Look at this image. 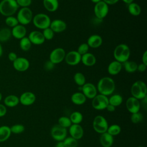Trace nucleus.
<instances>
[{"mask_svg": "<svg viewBox=\"0 0 147 147\" xmlns=\"http://www.w3.org/2000/svg\"><path fill=\"white\" fill-rule=\"evenodd\" d=\"M115 88L114 80L110 77H103L101 78L97 84V90L100 94L109 96L111 95Z\"/></svg>", "mask_w": 147, "mask_h": 147, "instance_id": "1", "label": "nucleus"}, {"mask_svg": "<svg viewBox=\"0 0 147 147\" xmlns=\"http://www.w3.org/2000/svg\"><path fill=\"white\" fill-rule=\"evenodd\" d=\"M18 7L16 0H2L0 2V14L6 17L12 16Z\"/></svg>", "mask_w": 147, "mask_h": 147, "instance_id": "2", "label": "nucleus"}, {"mask_svg": "<svg viewBox=\"0 0 147 147\" xmlns=\"http://www.w3.org/2000/svg\"><path fill=\"white\" fill-rule=\"evenodd\" d=\"M130 55L129 47L125 44H120L114 49L113 56L115 60L123 63L129 60Z\"/></svg>", "mask_w": 147, "mask_h": 147, "instance_id": "3", "label": "nucleus"}, {"mask_svg": "<svg viewBox=\"0 0 147 147\" xmlns=\"http://www.w3.org/2000/svg\"><path fill=\"white\" fill-rule=\"evenodd\" d=\"M131 94L132 96L137 99H142L146 97L147 87L146 84L141 81L135 82L131 87Z\"/></svg>", "mask_w": 147, "mask_h": 147, "instance_id": "4", "label": "nucleus"}, {"mask_svg": "<svg viewBox=\"0 0 147 147\" xmlns=\"http://www.w3.org/2000/svg\"><path fill=\"white\" fill-rule=\"evenodd\" d=\"M32 22L36 28L44 30L49 27L51 21L47 14L38 13L33 16Z\"/></svg>", "mask_w": 147, "mask_h": 147, "instance_id": "5", "label": "nucleus"}, {"mask_svg": "<svg viewBox=\"0 0 147 147\" xmlns=\"http://www.w3.org/2000/svg\"><path fill=\"white\" fill-rule=\"evenodd\" d=\"M33 17L32 11L29 7H21L18 10L16 17L18 23L24 26L30 23Z\"/></svg>", "mask_w": 147, "mask_h": 147, "instance_id": "6", "label": "nucleus"}, {"mask_svg": "<svg viewBox=\"0 0 147 147\" xmlns=\"http://www.w3.org/2000/svg\"><path fill=\"white\" fill-rule=\"evenodd\" d=\"M92 126L96 132L100 134L106 132L109 127L107 120L102 115H97L94 118Z\"/></svg>", "mask_w": 147, "mask_h": 147, "instance_id": "7", "label": "nucleus"}, {"mask_svg": "<svg viewBox=\"0 0 147 147\" xmlns=\"http://www.w3.org/2000/svg\"><path fill=\"white\" fill-rule=\"evenodd\" d=\"M109 105V98L107 96L99 94L96 95L92 100V106L97 110L106 109Z\"/></svg>", "mask_w": 147, "mask_h": 147, "instance_id": "8", "label": "nucleus"}, {"mask_svg": "<svg viewBox=\"0 0 147 147\" xmlns=\"http://www.w3.org/2000/svg\"><path fill=\"white\" fill-rule=\"evenodd\" d=\"M109 6L103 1H100L95 4L94 8V12L95 17L99 19L102 20L105 18L109 13Z\"/></svg>", "mask_w": 147, "mask_h": 147, "instance_id": "9", "label": "nucleus"}, {"mask_svg": "<svg viewBox=\"0 0 147 147\" xmlns=\"http://www.w3.org/2000/svg\"><path fill=\"white\" fill-rule=\"evenodd\" d=\"M52 137L57 141H63L66 137L67 130L66 128L60 126L59 125H56L52 127L51 130Z\"/></svg>", "mask_w": 147, "mask_h": 147, "instance_id": "10", "label": "nucleus"}, {"mask_svg": "<svg viewBox=\"0 0 147 147\" xmlns=\"http://www.w3.org/2000/svg\"><path fill=\"white\" fill-rule=\"evenodd\" d=\"M65 55V51L63 48H56L51 52L49 60L54 64H59L64 60Z\"/></svg>", "mask_w": 147, "mask_h": 147, "instance_id": "11", "label": "nucleus"}, {"mask_svg": "<svg viewBox=\"0 0 147 147\" xmlns=\"http://www.w3.org/2000/svg\"><path fill=\"white\" fill-rule=\"evenodd\" d=\"M14 68L18 72H25L28 69L30 66L29 60L24 57H18L13 62Z\"/></svg>", "mask_w": 147, "mask_h": 147, "instance_id": "12", "label": "nucleus"}, {"mask_svg": "<svg viewBox=\"0 0 147 147\" xmlns=\"http://www.w3.org/2000/svg\"><path fill=\"white\" fill-rule=\"evenodd\" d=\"M82 56L76 51H71L68 52L64 60L66 63L69 65H76L81 61Z\"/></svg>", "mask_w": 147, "mask_h": 147, "instance_id": "13", "label": "nucleus"}, {"mask_svg": "<svg viewBox=\"0 0 147 147\" xmlns=\"http://www.w3.org/2000/svg\"><path fill=\"white\" fill-rule=\"evenodd\" d=\"M82 93L86 98L93 99L97 95V90L94 84L91 83H86L82 86Z\"/></svg>", "mask_w": 147, "mask_h": 147, "instance_id": "14", "label": "nucleus"}, {"mask_svg": "<svg viewBox=\"0 0 147 147\" xmlns=\"http://www.w3.org/2000/svg\"><path fill=\"white\" fill-rule=\"evenodd\" d=\"M140 103L139 100L133 96L129 97L126 102V106L127 110L131 114L139 112L140 109Z\"/></svg>", "mask_w": 147, "mask_h": 147, "instance_id": "15", "label": "nucleus"}, {"mask_svg": "<svg viewBox=\"0 0 147 147\" xmlns=\"http://www.w3.org/2000/svg\"><path fill=\"white\" fill-rule=\"evenodd\" d=\"M28 37L30 41L32 44L37 45L42 44L45 41L42 32L38 30H34L31 32L29 34Z\"/></svg>", "mask_w": 147, "mask_h": 147, "instance_id": "16", "label": "nucleus"}, {"mask_svg": "<svg viewBox=\"0 0 147 147\" xmlns=\"http://www.w3.org/2000/svg\"><path fill=\"white\" fill-rule=\"evenodd\" d=\"M36 95L34 93L27 91L21 95L19 98V100L24 106H30L34 103L36 100Z\"/></svg>", "mask_w": 147, "mask_h": 147, "instance_id": "17", "label": "nucleus"}, {"mask_svg": "<svg viewBox=\"0 0 147 147\" xmlns=\"http://www.w3.org/2000/svg\"><path fill=\"white\" fill-rule=\"evenodd\" d=\"M69 133L71 137L78 140L83 137L84 131L83 127L79 124H72L69 126Z\"/></svg>", "mask_w": 147, "mask_h": 147, "instance_id": "18", "label": "nucleus"}, {"mask_svg": "<svg viewBox=\"0 0 147 147\" xmlns=\"http://www.w3.org/2000/svg\"><path fill=\"white\" fill-rule=\"evenodd\" d=\"M49 28L54 32V33H61L66 29L67 24L61 20L56 19L51 22Z\"/></svg>", "mask_w": 147, "mask_h": 147, "instance_id": "19", "label": "nucleus"}, {"mask_svg": "<svg viewBox=\"0 0 147 147\" xmlns=\"http://www.w3.org/2000/svg\"><path fill=\"white\" fill-rule=\"evenodd\" d=\"M11 32L13 37L16 39L21 40L25 37L26 34V29L25 26L21 24H18L12 28Z\"/></svg>", "mask_w": 147, "mask_h": 147, "instance_id": "20", "label": "nucleus"}, {"mask_svg": "<svg viewBox=\"0 0 147 147\" xmlns=\"http://www.w3.org/2000/svg\"><path fill=\"white\" fill-rule=\"evenodd\" d=\"M103 40L100 36L98 34H92L87 39V45L92 48H99L102 44Z\"/></svg>", "mask_w": 147, "mask_h": 147, "instance_id": "21", "label": "nucleus"}, {"mask_svg": "<svg viewBox=\"0 0 147 147\" xmlns=\"http://www.w3.org/2000/svg\"><path fill=\"white\" fill-rule=\"evenodd\" d=\"M122 68V64L116 60L111 61L107 67L108 73L111 75L118 74Z\"/></svg>", "mask_w": 147, "mask_h": 147, "instance_id": "22", "label": "nucleus"}, {"mask_svg": "<svg viewBox=\"0 0 147 147\" xmlns=\"http://www.w3.org/2000/svg\"><path fill=\"white\" fill-rule=\"evenodd\" d=\"M99 141L103 147H111L114 142V138L106 131L101 134Z\"/></svg>", "mask_w": 147, "mask_h": 147, "instance_id": "23", "label": "nucleus"}, {"mask_svg": "<svg viewBox=\"0 0 147 147\" xmlns=\"http://www.w3.org/2000/svg\"><path fill=\"white\" fill-rule=\"evenodd\" d=\"M81 61L84 65L91 67L96 63V59L93 54L87 52L82 56Z\"/></svg>", "mask_w": 147, "mask_h": 147, "instance_id": "24", "label": "nucleus"}, {"mask_svg": "<svg viewBox=\"0 0 147 147\" xmlns=\"http://www.w3.org/2000/svg\"><path fill=\"white\" fill-rule=\"evenodd\" d=\"M72 102L76 105H82L86 101V97L80 92H76L74 93L71 97Z\"/></svg>", "mask_w": 147, "mask_h": 147, "instance_id": "25", "label": "nucleus"}, {"mask_svg": "<svg viewBox=\"0 0 147 147\" xmlns=\"http://www.w3.org/2000/svg\"><path fill=\"white\" fill-rule=\"evenodd\" d=\"M4 104L5 106L9 107H14L20 103L19 98L15 95H9L4 99Z\"/></svg>", "mask_w": 147, "mask_h": 147, "instance_id": "26", "label": "nucleus"}, {"mask_svg": "<svg viewBox=\"0 0 147 147\" xmlns=\"http://www.w3.org/2000/svg\"><path fill=\"white\" fill-rule=\"evenodd\" d=\"M58 0H43V5L45 9L50 12L56 11L59 7Z\"/></svg>", "mask_w": 147, "mask_h": 147, "instance_id": "27", "label": "nucleus"}, {"mask_svg": "<svg viewBox=\"0 0 147 147\" xmlns=\"http://www.w3.org/2000/svg\"><path fill=\"white\" fill-rule=\"evenodd\" d=\"M11 133L10 127L6 125L0 126V142H4L8 140Z\"/></svg>", "mask_w": 147, "mask_h": 147, "instance_id": "28", "label": "nucleus"}, {"mask_svg": "<svg viewBox=\"0 0 147 147\" xmlns=\"http://www.w3.org/2000/svg\"><path fill=\"white\" fill-rule=\"evenodd\" d=\"M125 71L128 73H133L137 70L138 64L134 61H126L122 63Z\"/></svg>", "mask_w": 147, "mask_h": 147, "instance_id": "29", "label": "nucleus"}, {"mask_svg": "<svg viewBox=\"0 0 147 147\" xmlns=\"http://www.w3.org/2000/svg\"><path fill=\"white\" fill-rule=\"evenodd\" d=\"M11 36V30L8 28H3L0 29V42H6Z\"/></svg>", "mask_w": 147, "mask_h": 147, "instance_id": "30", "label": "nucleus"}, {"mask_svg": "<svg viewBox=\"0 0 147 147\" xmlns=\"http://www.w3.org/2000/svg\"><path fill=\"white\" fill-rule=\"evenodd\" d=\"M128 11L131 15L133 16H138L140 14L141 9L139 5L132 2L128 5Z\"/></svg>", "mask_w": 147, "mask_h": 147, "instance_id": "31", "label": "nucleus"}, {"mask_svg": "<svg viewBox=\"0 0 147 147\" xmlns=\"http://www.w3.org/2000/svg\"><path fill=\"white\" fill-rule=\"evenodd\" d=\"M123 102V98L119 94H114L111 95L109 98V104L114 106V107L118 106L121 105Z\"/></svg>", "mask_w": 147, "mask_h": 147, "instance_id": "32", "label": "nucleus"}, {"mask_svg": "<svg viewBox=\"0 0 147 147\" xmlns=\"http://www.w3.org/2000/svg\"><path fill=\"white\" fill-rule=\"evenodd\" d=\"M32 46V43L28 37H24L20 41V47L23 51H28L30 49Z\"/></svg>", "mask_w": 147, "mask_h": 147, "instance_id": "33", "label": "nucleus"}, {"mask_svg": "<svg viewBox=\"0 0 147 147\" xmlns=\"http://www.w3.org/2000/svg\"><path fill=\"white\" fill-rule=\"evenodd\" d=\"M69 119L72 123L79 124L83 121V115L79 111H74L71 114Z\"/></svg>", "mask_w": 147, "mask_h": 147, "instance_id": "34", "label": "nucleus"}, {"mask_svg": "<svg viewBox=\"0 0 147 147\" xmlns=\"http://www.w3.org/2000/svg\"><path fill=\"white\" fill-rule=\"evenodd\" d=\"M74 80L79 86H82L86 83V78L81 72H76L74 76Z\"/></svg>", "mask_w": 147, "mask_h": 147, "instance_id": "35", "label": "nucleus"}, {"mask_svg": "<svg viewBox=\"0 0 147 147\" xmlns=\"http://www.w3.org/2000/svg\"><path fill=\"white\" fill-rule=\"evenodd\" d=\"M62 142L64 147H77L78 145L77 140L72 137H66Z\"/></svg>", "mask_w": 147, "mask_h": 147, "instance_id": "36", "label": "nucleus"}, {"mask_svg": "<svg viewBox=\"0 0 147 147\" xmlns=\"http://www.w3.org/2000/svg\"><path fill=\"white\" fill-rule=\"evenodd\" d=\"M121 131V127L117 124H113L108 127L107 132L111 135L112 136H117L120 133Z\"/></svg>", "mask_w": 147, "mask_h": 147, "instance_id": "37", "label": "nucleus"}, {"mask_svg": "<svg viewBox=\"0 0 147 147\" xmlns=\"http://www.w3.org/2000/svg\"><path fill=\"white\" fill-rule=\"evenodd\" d=\"M58 125H59L60 126L67 128L69 127V126L72 125V122L69 119V118L67 117H61L58 119Z\"/></svg>", "mask_w": 147, "mask_h": 147, "instance_id": "38", "label": "nucleus"}, {"mask_svg": "<svg viewBox=\"0 0 147 147\" xmlns=\"http://www.w3.org/2000/svg\"><path fill=\"white\" fill-rule=\"evenodd\" d=\"M5 22L7 26L12 28L19 24L17 18L13 16L6 17L5 20Z\"/></svg>", "mask_w": 147, "mask_h": 147, "instance_id": "39", "label": "nucleus"}, {"mask_svg": "<svg viewBox=\"0 0 147 147\" xmlns=\"http://www.w3.org/2000/svg\"><path fill=\"white\" fill-rule=\"evenodd\" d=\"M11 133L16 134H21L25 130V127L22 124H15L10 127Z\"/></svg>", "mask_w": 147, "mask_h": 147, "instance_id": "40", "label": "nucleus"}, {"mask_svg": "<svg viewBox=\"0 0 147 147\" xmlns=\"http://www.w3.org/2000/svg\"><path fill=\"white\" fill-rule=\"evenodd\" d=\"M45 40H51L54 37L55 33L49 27L43 30L42 32Z\"/></svg>", "mask_w": 147, "mask_h": 147, "instance_id": "41", "label": "nucleus"}, {"mask_svg": "<svg viewBox=\"0 0 147 147\" xmlns=\"http://www.w3.org/2000/svg\"><path fill=\"white\" fill-rule=\"evenodd\" d=\"M130 119H131V121L133 123L136 124V123H140V122H141L142 121L143 116H142L141 113H140L139 112H137V113H136L131 114Z\"/></svg>", "mask_w": 147, "mask_h": 147, "instance_id": "42", "label": "nucleus"}, {"mask_svg": "<svg viewBox=\"0 0 147 147\" xmlns=\"http://www.w3.org/2000/svg\"><path fill=\"white\" fill-rule=\"evenodd\" d=\"M89 47L88 45H87V43H82L81 44L78 48V49H77V52L81 55H84L85 53H87L88 50H89Z\"/></svg>", "mask_w": 147, "mask_h": 147, "instance_id": "43", "label": "nucleus"}, {"mask_svg": "<svg viewBox=\"0 0 147 147\" xmlns=\"http://www.w3.org/2000/svg\"><path fill=\"white\" fill-rule=\"evenodd\" d=\"M17 3L18 4V6H21L22 7H28L32 2V0H16Z\"/></svg>", "mask_w": 147, "mask_h": 147, "instance_id": "44", "label": "nucleus"}, {"mask_svg": "<svg viewBox=\"0 0 147 147\" xmlns=\"http://www.w3.org/2000/svg\"><path fill=\"white\" fill-rule=\"evenodd\" d=\"M55 65L52 62H51L49 60L47 61L45 64H44V69L46 70V71H51L52 69H53L54 67H55Z\"/></svg>", "mask_w": 147, "mask_h": 147, "instance_id": "45", "label": "nucleus"}, {"mask_svg": "<svg viewBox=\"0 0 147 147\" xmlns=\"http://www.w3.org/2000/svg\"><path fill=\"white\" fill-rule=\"evenodd\" d=\"M7 113V109L5 105L0 104V117H2L6 115Z\"/></svg>", "mask_w": 147, "mask_h": 147, "instance_id": "46", "label": "nucleus"}, {"mask_svg": "<svg viewBox=\"0 0 147 147\" xmlns=\"http://www.w3.org/2000/svg\"><path fill=\"white\" fill-rule=\"evenodd\" d=\"M17 57H17V54L14 52H10L8 54V59L11 62H13L14 60H16V59Z\"/></svg>", "mask_w": 147, "mask_h": 147, "instance_id": "47", "label": "nucleus"}, {"mask_svg": "<svg viewBox=\"0 0 147 147\" xmlns=\"http://www.w3.org/2000/svg\"><path fill=\"white\" fill-rule=\"evenodd\" d=\"M146 66L147 65L144 64V63H141L140 64L138 65L137 66V70L140 72H144V71H145L146 69Z\"/></svg>", "mask_w": 147, "mask_h": 147, "instance_id": "48", "label": "nucleus"}, {"mask_svg": "<svg viewBox=\"0 0 147 147\" xmlns=\"http://www.w3.org/2000/svg\"><path fill=\"white\" fill-rule=\"evenodd\" d=\"M142 63L147 65V51H145L142 56Z\"/></svg>", "mask_w": 147, "mask_h": 147, "instance_id": "49", "label": "nucleus"}, {"mask_svg": "<svg viewBox=\"0 0 147 147\" xmlns=\"http://www.w3.org/2000/svg\"><path fill=\"white\" fill-rule=\"evenodd\" d=\"M102 1L108 5H114L119 1V0H102Z\"/></svg>", "mask_w": 147, "mask_h": 147, "instance_id": "50", "label": "nucleus"}, {"mask_svg": "<svg viewBox=\"0 0 147 147\" xmlns=\"http://www.w3.org/2000/svg\"><path fill=\"white\" fill-rule=\"evenodd\" d=\"M106 109L108 111H109V112H113V111H114L115 110V107H114V106H113V105H111L109 104V105L107 106V107H106Z\"/></svg>", "mask_w": 147, "mask_h": 147, "instance_id": "51", "label": "nucleus"}, {"mask_svg": "<svg viewBox=\"0 0 147 147\" xmlns=\"http://www.w3.org/2000/svg\"><path fill=\"white\" fill-rule=\"evenodd\" d=\"M55 147H64L62 141H59L55 146Z\"/></svg>", "mask_w": 147, "mask_h": 147, "instance_id": "52", "label": "nucleus"}, {"mask_svg": "<svg viewBox=\"0 0 147 147\" xmlns=\"http://www.w3.org/2000/svg\"><path fill=\"white\" fill-rule=\"evenodd\" d=\"M123 2H125V3H127V4H130V3H132V2H133V1H134V0H122Z\"/></svg>", "mask_w": 147, "mask_h": 147, "instance_id": "53", "label": "nucleus"}, {"mask_svg": "<svg viewBox=\"0 0 147 147\" xmlns=\"http://www.w3.org/2000/svg\"><path fill=\"white\" fill-rule=\"evenodd\" d=\"M3 53V49H2V45L0 42V57H1Z\"/></svg>", "mask_w": 147, "mask_h": 147, "instance_id": "54", "label": "nucleus"}, {"mask_svg": "<svg viewBox=\"0 0 147 147\" xmlns=\"http://www.w3.org/2000/svg\"><path fill=\"white\" fill-rule=\"evenodd\" d=\"M101 1H102V0H91V1L92 2H93V3H94L95 4L96 3H98V2H99Z\"/></svg>", "mask_w": 147, "mask_h": 147, "instance_id": "55", "label": "nucleus"}, {"mask_svg": "<svg viewBox=\"0 0 147 147\" xmlns=\"http://www.w3.org/2000/svg\"><path fill=\"white\" fill-rule=\"evenodd\" d=\"M2 99V94H1V92H0V102L1 101Z\"/></svg>", "mask_w": 147, "mask_h": 147, "instance_id": "56", "label": "nucleus"}, {"mask_svg": "<svg viewBox=\"0 0 147 147\" xmlns=\"http://www.w3.org/2000/svg\"><path fill=\"white\" fill-rule=\"evenodd\" d=\"M138 147H144V146H138Z\"/></svg>", "mask_w": 147, "mask_h": 147, "instance_id": "57", "label": "nucleus"}]
</instances>
